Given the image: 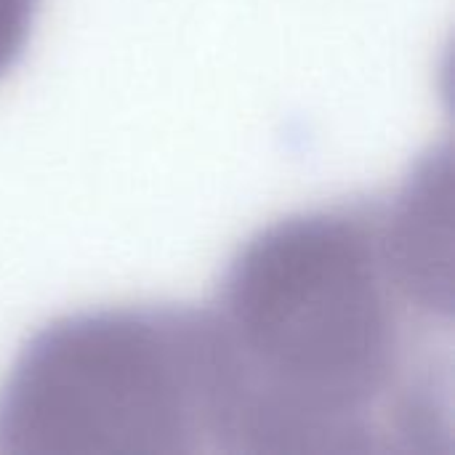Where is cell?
<instances>
[{
	"label": "cell",
	"mask_w": 455,
	"mask_h": 455,
	"mask_svg": "<svg viewBox=\"0 0 455 455\" xmlns=\"http://www.w3.org/2000/svg\"><path fill=\"white\" fill-rule=\"evenodd\" d=\"M35 0H0V75L19 56L29 21H32Z\"/></svg>",
	"instance_id": "277c9868"
},
{
	"label": "cell",
	"mask_w": 455,
	"mask_h": 455,
	"mask_svg": "<svg viewBox=\"0 0 455 455\" xmlns=\"http://www.w3.org/2000/svg\"><path fill=\"white\" fill-rule=\"evenodd\" d=\"M451 160H429L408 187L389 235V269L400 288L427 309L451 307L453 272Z\"/></svg>",
	"instance_id": "3957f363"
},
{
	"label": "cell",
	"mask_w": 455,
	"mask_h": 455,
	"mask_svg": "<svg viewBox=\"0 0 455 455\" xmlns=\"http://www.w3.org/2000/svg\"><path fill=\"white\" fill-rule=\"evenodd\" d=\"M229 317L285 405L253 435H341L339 413L387 379L392 323L368 237L336 216H304L259 235L229 277Z\"/></svg>",
	"instance_id": "6da1fadb"
},
{
	"label": "cell",
	"mask_w": 455,
	"mask_h": 455,
	"mask_svg": "<svg viewBox=\"0 0 455 455\" xmlns=\"http://www.w3.org/2000/svg\"><path fill=\"white\" fill-rule=\"evenodd\" d=\"M200 363L171 331L136 315H93L45 331L0 405L16 453L187 451Z\"/></svg>",
	"instance_id": "7a4b0ae2"
}]
</instances>
